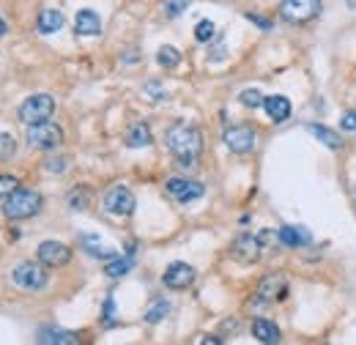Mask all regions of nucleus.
<instances>
[{"mask_svg": "<svg viewBox=\"0 0 356 345\" xmlns=\"http://www.w3.org/2000/svg\"><path fill=\"white\" fill-rule=\"evenodd\" d=\"M165 142L181 167H195L200 153H203V132L192 124H184V121L173 124L165 132Z\"/></svg>", "mask_w": 356, "mask_h": 345, "instance_id": "obj_1", "label": "nucleus"}, {"mask_svg": "<svg viewBox=\"0 0 356 345\" xmlns=\"http://www.w3.org/2000/svg\"><path fill=\"white\" fill-rule=\"evenodd\" d=\"M41 195L36 189H17L8 198H3V216L6 219H28L41 211Z\"/></svg>", "mask_w": 356, "mask_h": 345, "instance_id": "obj_2", "label": "nucleus"}, {"mask_svg": "<svg viewBox=\"0 0 356 345\" xmlns=\"http://www.w3.org/2000/svg\"><path fill=\"white\" fill-rule=\"evenodd\" d=\"M53 113H55V99L50 96V93H36V96H28L22 104H19V110H17V115H19V121L22 124H41V121H50L53 118Z\"/></svg>", "mask_w": 356, "mask_h": 345, "instance_id": "obj_3", "label": "nucleus"}, {"mask_svg": "<svg viewBox=\"0 0 356 345\" xmlns=\"http://www.w3.org/2000/svg\"><path fill=\"white\" fill-rule=\"evenodd\" d=\"M25 140L30 148L36 151H53L64 142V129L53 121H41V124H30L28 132H25Z\"/></svg>", "mask_w": 356, "mask_h": 345, "instance_id": "obj_4", "label": "nucleus"}, {"mask_svg": "<svg viewBox=\"0 0 356 345\" xmlns=\"http://www.w3.org/2000/svg\"><path fill=\"white\" fill-rule=\"evenodd\" d=\"M11 279H14V285H19V288H25V290H41L44 285H47V272H44V263L39 261H25V263H19L14 272H11Z\"/></svg>", "mask_w": 356, "mask_h": 345, "instance_id": "obj_5", "label": "nucleus"}, {"mask_svg": "<svg viewBox=\"0 0 356 345\" xmlns=\"http://www.w3.org/2000/svg\"><path fill=\"white\" fill-rule=\"evenodd\" d=\"M318 11H321V0H283L280 3L283 19L285 22H293V25H301V22L315 19Z\"/></svg>", "mask_w": 356, "mask_h": 345, "instance_id": "obj_6", "label": "nucleus"}, {"mask_svg": "<svg viewBox=\"0 0 356 345\" xmlns=\"http://www.w3.org/2000/svg\"><path fill=\"white\" fill-rule=\"evenodd\" d=\"M102 206H104V211H110L115 216H129V214H135L138 201H135L132 189H127V187H110L104 192V198H102Z\"/></svg>", "mask_w": 356, "mask_h": 345, "instance_id": "obj_7", "label": "nucleus"}, {"mask_svg": "<svg viewBox=\"0 0 356 345\" xmlns=\"http://www.w3.org/2000/svg\"><path fill=\"white\" fill-rule=\"evenodd\" d=\"M165 189L178 203H192V201H200L206 195V187L200 181H189V178H167Z\"/></svg>", "mask_w": 356, "mask_h": 345, "instance_id": "obj_8", "label": "nucleus"}, {"mask_svg": "<svg viewBox=\"0 0 356 345\" xmlns=\"http://www.w3.org/2000/svg\"><path fill=\"white\" fill-rule=\"evenodd\" d=\"M39 261L47 266V269H58V266H66L71 261V250L61 241H41L39 250H36Z\"/></svg>", "mask_w": 356, "mask_h": 345, "instance_id": "obj_9", "label": "nucleus"}, {"mask_svg": "<svg viewBox=\"0 0 356 345\" xmlns=\"http://www.w3.org/2000/svg\"><path fill=\"white\" fill-rule=\"evenodd\" d=\"M230 255H233V261H238V263H255V261L261 258V239H255V236H250V233L236 236V241H233V247H230Z\"/></svg>", "mask_w": 356, "mask_h": 345, "instance_id": "obj_10", "label": "nucleus"}, {"mask_svg": "<svg viewBox=\"0 0 356 345\" xmlns=\"http://www.w3.org/2000/svg\"><path fill=\"white\" fill-rule=\"evenodd\" d=\"M222 140H225V145L233 153H250L255 148V129H250V127H230V129H225Z\"/></svg>", "mask_w": 356, "mask_h": 345, "instance_id": "obj_11", "label": "nucleus"}, {"mask_svg": "<svg viewBox=\"0 0 356 345\" xmlns=\"http://www.w3.org/2000/svg\"><path fill=\"white\" fill-rule=\"evenodd\" d=\"M162 282H165L170 290H184V288H189V285L195 282V269H192L189 263L176 261V263H170V266L165 269Z\"/></svg>", "mask_w": 356, "mask_h": 345, "instance_id": "obj_12", "label": "nucleus"}, {"mask_svg": "<svg viewBox=\"0 0 356 345\" xmlns=\"http://www.w3.org/2000/svg\"><path fill=\"white\" fill-rule=\"evenodd\" d=\"M285 293H288V285H285L283 277L277 274L263 277L261 285H258V299L261 301H280V299H285Z\"/></svg>", "mask_w": 356, "mask_h": 345, "instance_id": "obj_13", "label": "nucleus"}, {"mask_svg": "<svg viewBox=\"0 0 356 345\" xmlns=\"http://www.w3.org/2000/svg\"><path fill=\"white\" fill-rule=\"evenodd\" d=\"M277 239L283 241L285 247L299 250V247H307V244L312 241V233H310L307 227H301V225H283L280 233H277Z\"/></svg>", "mask_w": 356, "mask_h": 345, "instance_id": "obj_14", "label": "nucleus"}, {"mask_svg": "<svg viewBox=\"0 0 356 345\" xmlns=\"http://www.w3.org/2000/svg\"><path fill=\"white\" fill-rule=\"evenodd\" d=\"M74 30H77L79 36H99V33H102V19H99V14L91 11V8H82V11L77 14V19H74Z\"/></svg>", "mask_w": 356, "mask_h": 345, "instance_id": "obj_15", "label": "nucleus"}, {"mask_svg": "<svg viewBox=\"0 0 356 345\" xmlns=\"http://www.w3.org/2000/svg\"><path fill=\"white\" fill-rule=\"evenodd\" d=\"M252 337H255L258 343H263V345H274V343H280V340H283L280 329H277L272 321H266V318L252 321Z\"/></svg>", "mask_w": 356, "mask_h": 345, "instance_id": "obj_16", "label": "nucleus"}, {"mask_svg": "<svg viewBox=\"0 0 356 345\" xmlns=\"http://www.w3.org/2000/svg\"><path fill=\"white\" fill-rule=\"evenodd\" d=\"M263 107H266V113H269V118L274 124H285L290 118V102H288V96H266Z\"/></svg>", "mask_w": 356, "mask_h": 345, "instance_id": "obj_17", "label": "nucleus"}, {"mask_svg": "<svg viewBox=\"0 0 356 345\" xmlns=\"http://www.w3.org/2000/svg\"><path fill=\"white\" fill-rule=\"evenodd\" d=\"M307 132L312 135L315 140H321L326 148H332V151H340L343 148V138L335 132V129H329V127H321V124H307Z\"/></svg>", "mask_w": 356, "mask_h": 345, "instance_id": "obj_18", "label": "nucleus"}, {"mask_svg": "<svg viewBox=\"0 0 356 345\" xmlns=\"http://www.w3.org/2000/svg\"><path fill=\"white\" fill-rule=\"evenodd\" d=\"M124 142L129 145V148H145V145H151V129H148V124H132L129 129H127V135H124Z\"/></svg>", "mask_w": 356, "mask_h": 345, "instance_id": "obj_19", "label": "nucleus"}, {"mask_svg": "<svg viewBox=\"0 0 356 345\" xmlns=\"http://www.w3.org/2000/svg\"><path fill=\"white\" fill-rule=\"evenodd\" d=\"M36 343H41V345H74L77 343V337H74V332H66V329H41V332H39V337H36Z\"/></svg>", "mask_w": 356, "mask_h": 345, "instance_id": "obj_20", "label": "nucleus"}, {"mask_svg": "<svg viewBox=\"0 0 356 345\" xmlns=\"http://www.w3.org/2000/svg\"><path fill=\"white\" fill-rule=\"evenodd\" d=\"M61 28H64V14L58 8H44L39 14V30L41 33H55Z\"/></svg>", "mask_w": 356, "mask_h": 345, "instance_id": "obj_21", "label": "nucleus"}, {"mask_svg": "<svg viewBox=\"0 0 356 345\" xmlns=\"http://www.w3.org/2000/svg\"><path fill=\"white\" fill-rule=\"evenodd\" d=\"M129 269H132V252L127 255V258H113L107 266H104V274L110 277V279H118V277H127L129 274Z\"/></svg>", "mask_w": 356, "mask_h": 345, "instance_id": "obj_22", "label": "nucleus"}, {"mask_svg": "<svg viewBox=\"0 0 356 345\" xmlns=\"http://www.w3.org/2000/svg\"><path fill=\"white\" fill-rule=\"evenodd\" d=\"M156 64H159L162 69H176V66L181 64V53H178L176 47L165 44V47H159V53H156Z\"/></svg>", "mask_w": 356, "mask_h": 345, "instance_id": "obj_23", "label": "nucleus"}, {"mask_svg": "<svg viewBox=\"0 0 356 345\" xmlns=\"http://www.w3.org/2000/svg\"><path fill=\"white\" fill-rule=\"evenodd\" d=\"M82 244H85L88 255H93V258H104V261H113V258L118 255L115 250H110V247H102V244H99V239H93V236H82Z\"/></svg>", "mask_w": 356, "mask_h": 345, "instance_id": "obj_24", "label": "nucleus"}, {"mask_svg": "<svg viewBox=\"0 0 356 345\" xmlns=\"http://www.w3.org/2000/svg\"><path fill=\"white\" fill-rule=\"evenodd\" d=\"M170 310H173V304H170L167 299H156V301H151V307L145 310V321H148V324H159Z\"/></svg>", "mask_w": 356, "mask_h": 345, "instance_id": "obj_25", "label": "nucleus"}, {"mask_svg": "<svg viewBox=\"0 0 356 345\" xmlns=\"http://www.w3.org/2000/svg\"><path fill=\"white\" fill-rule=\"evenodd\" d=\"M14 153H17V140L11 132H0V162H8V159H14Z\"/></svg>", "mask_w": 356, "mask_h": 345, "instance_id": "obj_26", "label": "nucleus"}, {"mask_svg": "<svg viewBox=\"0 0 356 345\" xmlns=\"http://www.w3.org/2000/svg\"><path fill=\"white\" fill-rule=\"evenodd\" d=\"M238 99H241V104H244V107H250V110H258V107H263V102H266V99H263V93H261V91H255V88L241 91V96H238Z\"/></svg>", "mask_w": 356, "mask_h": 345, "instance_id": "obj_27", "label": "nucleus"}, {"mask_svg": "<svg viewBox=\"0 0 356 345\" xmlns=\"http://www.w3.org/2000/svg\"><path fill=\"white\" fill-rule=\"evenodd\" d=\"M214 36H216V28H214L212 19H200L198 28H195V39L198 41H212Z\"/></svg>", "mask_w": 356, "mask_h": 345, "instance_id": "obj_28", "label": "nucleus"}, {"mask_svg": "<svg viewBox=\"0 0 356 345\" xmlns=\"http://www.w3.org/2000/svg\"><path fill=\"white\" fill-rule=\"evenodd\" d=\"M189 3H192V0H165L162 8H165L167 17H181V14L189 8Z\"/></svg>", "mask_w": 356, "mask_h": 345, "instance_id": "obj_29", "label": "nucleus"}, {"mask_svg": "<svg viewBox=\"0 0 356 345\" xmlns=\"http://www.w3.org/2000/svg\"><path fill=\"white\" fill-rule=\"evenodd\" d=\"M69 167V159L66 156H50V159H44V170L47 173H64Z\"/></svg>", "mask_w": 356, "mask_h": 345, "instance_id": "obj_30", "label": "nucleus"}, {"mask_svg": "<svg viewBox=\"0 0 356 345\" xmlns=\"http://www.w3.org/2000/svg\"><path fill=\"white\" fill-rule=\"evenodd\" d=\"M17 189H19V181L14 176H0V198H8Z\"/></svg>", "mask_w": 356, "mask_h": 345, "instance_id": "obj_31", "label": "nucleus"}, {"mask_svg": "<svg viewBox=\"0 0 356 345\" xmlns=\"http://www.w3.org/2000/svg\"><path fill=\"white\" fill-rule=\"evenodd\" d=\"M340 127H343L346 132H356V110H346V113H343Z\"/></svg>", "mask_w": 356, "mask_h": 345, "instance_id": "obj_32", "label": "nucleus"}, {"mask_svg": "<svg viewBox=\"0 0 356 345\" xmlns=\"http://www.w3.org/2000/svg\"><path fill=\"white\" fill-rule=\"evenodd\" d=\"M85 203H88V195H85V192H71L69 195L71 208H85Z\"/></svg>", "mask_w": 356, "mask_h": 345, "instance_id": "obj_33", "label": "nucleus"}, {"mask_svg": "<svg viewBox=\"0 0 356 345\" xmlns=\"http://www.w3.org/2000/svg\"><path fill=\"white\" fill-rule=\"evenodd\" d=\"M247 19L255 22V25H261L263 30H272V19H266V17H261V14H247Z\"/></svg>", "mask_w": 356, "mask_h": 345, "instance_id": "obj_34", "label": "nucleus"}, {"mask_svg": "<svg viewBox=\"0 0 356 345\" xmlns=\"http://www.w3.org/2000/svg\"><path fill=\"white\" fill-rule=\"evenodd\" d=\"M104 324L107 326H113V296L107 299V304H104Z\"/></svg>", "mask_w": 356, "mask_h": 345, "instance_id": "obj_35", "label": "nucleus"}, {"mask_svg": "<svg viewBox=\"0 0 356 345\" xmlns=\"http://www.w3.org/2000/svg\"><path fill=\"white\" fill-rule=\"evenodd\" d=\"M145 88H148V91H151V93H153V96H151V99H165V91H162V88H159V85H156V82H148V85H145Z\"/></svg>", "mask_w": 356, "mask_h": 345, "instance_id": "obj_36", "label": "nucleus"}, {"mask_svg": "<svg viewBox=\"0 0 356 345\" xmlns=\"http://www.w3.org/2000/svg\"><path fill=\"white\" fill-rule=\"evenodd\" d=\"M200 343H214V345H219V343H222V340H219V337H203Z\"/></svg>", "mask_w": 356, "mask_h": 345, "instance_id": "obj_37", "label": "nucleus"}, {"mask_svg": "<svg viewBox=\"0 0 356 345\" xmlns=\"http://www.w3.org/2000/svg\"><path fill=\"white\" fill-rule=\"evenodd\" d=\"M6 30H8V25H6V19L0 17V36H6Z\"/></svg>", "mask_w": 356, "mask_h": 345, "instance_id": "obj_38", "label": "nucleus"}]
</instances>
